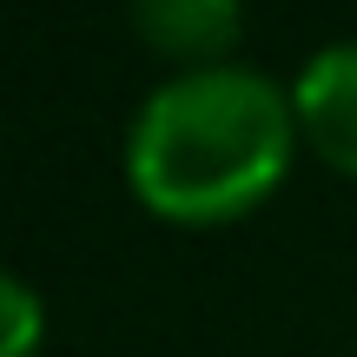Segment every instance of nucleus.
<instances>
[{
    "label": "nucleus",
    "instance_id": "f257e3e1",
    "mask_svg": "<svg viewBox=\"0 0 357 357\" xmlns=\"http://www.w3.org/2000/svg\"><path fill=\"white\" fill-rule=\"evenodd\" d=\"M291 86L258 66H178L139 100L126 132V185L153 218L225 225L252 212L291 166Z\"/></svg>",
    "mask_w": 357,
    "mask_h": 357
},
{
    "label": "nucleus",
    "instance_id": "f03ea898",
    "mask_svg": "<svg viewBox=\"0 0 357 357\" xmlns=\"http://www.w3.org/2000/svg\"><path fill=\"white\" fill-rule=\"evenodd\" d=\"M291 113H298V139L331 172L357 178V40H331L298 66Z\"/></svg>",
    "mask_w": 357,
    "mask_h": 357
},
{
    "label": "nucleus",
    "instance_id": "7ed1b4c3",
    "mask_svg": "<svg viewBox=\"0 0 357 357\" xmlns=\"http://www.w3.org/2000/svg\"><path fill=\"white\" fill-rule=\"evenodd\" d=\"M132 26L146 47L172 53L185 66H225V53L245 33V13L231 0H139Z\"/></svg>",
    "mask_w": 357,
    "mask_h": 357
},
{
    "label": "nucleus",
    "instance_id": "20e7f679",
    "mask_svg": "<svg viewBox=\"0 0 357 357\" xmlns=\"http://www.w3.org/2000/svg\"><path fill=\"white\" fill-rule=\"evenodd\" d=\"M40 337H47V318H40V298L26 278H0V357H33Z\"/></svg>",
    "mask_w": 357,
    "mask_h": 357
}]
</instances>
